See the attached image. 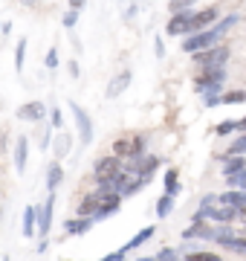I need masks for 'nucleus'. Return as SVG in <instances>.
I'll return each instance as SVG.
<instances>
[{"instance_id": "1", "label": "nucleus", "mask_w": 246, "mask_h": 261, "mask_svg": "<svg viewBox=\"0 0 246 261\" xmlns=\"http://www.w3.org/2000/svg\"><path fill=\"white\" fill-rule=\"evenodd\" d=\"M223 82H226V67H203V73L194 79V90L200 96H211L223 90Z\"/></svg>"}, {"instance_id": "2", "label": "nucleus", "mask_w": 246, "mask_h": 261, "mask_svg": "<svg viewBox=\"0 0 246 261\" xmlns=\"http://www.w3.org/2000/svg\"><path fill=\"white\" fill-rule=\"evenodd\" d=\"M52 212H55V192H49L47 200H44L41 206H35V218H38L35 232H38V238H49V229H52Z\"/></svg>"}, {"instance_id": "3", "label": "nucleus", "mask_w": 246, "mask_h": 261, "mask_svg": "<svg viewBox=\"0 0 246 261\" xmlns=\"http://www.w3.org/2000/svg\"><path fill=\"white\" fill-rule=\"evenodd\" d=\"M191 56H194V64H200V67H226V61H229V47H223V44H214V47L197 49V53H191Z\"/></svg>"}, {"instance_id": "4", "label": "nucleus", "mask_w": 246, "mask_h": 261, "mask_svg": "<svg viewBox=\"0 0 246 261\" xmlns=\"http://www.w3.org/2000/svg\"><path fill=\"white\" fill-rule=\"evenodd\" d=\"M186 41H182V53H197V49H208V47H214L220 38L214 35V29L208 27V29H200V32H191V35H182Z\"/></svg>"}, {"instance_id": "5", "label": "nucleus", "mask_w": 246, "mask_h": 261, "mask_svg": "<svg viewBox=\"0 0 246 261\" xmlns=\"http://www.w3.org/2000/svg\"><path fill=\"white\" fill-rule=\"evenodd\" d=\"M113 154L119 160L145 154V137H142V134H133V137H122V140H116L113 142Z\"/></svg>"}, {"instance_id": "6", "label": "nucleus", "mask_w": 246, "mask_h": 261, "mask_svg": "<svg viewBox=\"0 0 246 261\" xmlns=\"http://www.w3.org/2000/svg\"><path fill=\"white\" fill-rule=\"evenodd\" d=\"M70 113L76 119V130H78V137H81V145H90L93 142V119L87 116V111L78 102H70Z\"/></svg>"}, {"instance_id": "7", "label": "nucleus", "mask_w": 246, "mask_h": 261, "mask_svg": "<svg viewBox=\"0 0 246 261\" xmlns=\"http://www.w3.org/2000/svg\"><path fill=\"white\" fill-rule=\"evenodd\" d=\"M47 105L44 102H38V99H35V102H23L18 108V111H15V116H18L20 122H44L47 119Z\"/></svg>"}, {"instance_id": "8", "label": "nucleus", "mask_w": 246, "mask_h": 261, "mask_svg": "<svg viewBox=\"0 0 246 261\" xmlns=\"http://www.w3.org/2000/svg\"><path fill=\"white\" fill-rule=\"evenodd\" d=\"M214 235H218V226H211V221H194V224L182 232V241H214Z\"/></svg>"}, {"instance_id": "9", "label": "nucleus", "mask_w": 246, "mask_h": 261, "mask_svg": "<svg viewBox=\"0 0 246 261\" xmlns=\"http://www.w3.org/2000/svg\"><path fill=\"white\" fill-rule=\"evenodd\" d=\"M165 32L168 35H189L191 32V9H182V12H174L165 23Z\"/></svg>"}, {"instance_id": "10", "label": "nucleus", "mask_w": 246, "mask_h": 261, "mask_svg": "<svg viewBox=\"0 0 246 261\" xmlns=\"http://www.w3.org/2000/svg\"><path fill=\"white\" fill-rule=\"evenodd\" d=\"M133 82V73L131 70H122V73H116L113 79H110V84H107V90H104V99H119V96L131 87Z\"/></svg>"}, {"instance_id": "11", "label": "nucleus", "mask_w": 246, "mask_h": 261, "mask_svg": "<svg viewBox=\"0 0 246 261\" xmlns=\"http://www.w3.org/2000/svg\"><path fill=\"white\" fill-rule=\"evenodd\" d=\"M119 168H122V160L116 157V154H110V157H99L96 160V166H93V177L104 180V177H110V174H116Z\"/></svg>"}, {"instance_id": "12", "label": "nucleus", "mask_w": 246, "mask_h": 261, "mask_svg": "<svg viewBox=\"0 0 246 261\" xmlns=\"http://www.w3.org/2000/svg\"><path fill=\"white\" fill-rule=\"evenodd\" d=\"M12 163H15V171H18V174H26V163H29V140L26 137H18V140H15Z\"/></svg>"}, {"instance_id": "13", "label": "nucleus", "mask_w": 246, "mask_h": 261, "mask_svg": "<svg viewBox=\"0 0 246 261\" xmlns=\"http://www.w3.org/2000/svg\"><path fill=\"white\" fill-rule=\"evenodd\" d=\"M214 20H218V9H214V6H206V9H200V12H191V32L208 29ZM191 32H189V35H191Z\"/></svg>"}, {"instance_id": "14", "label": "nucleus", "mask_w": 246, "mask_h": 261, "mask_svg": "<svg viewBox=\"0 0 246 261\" xmlns=\"http://www.w3.org/2000/svg\"><path fill=\"white\" fill-rule=\"evenodd\" d=\"M93 218H90V215H78V218H70V221H67L64 224V232L67 235H84V232H90V229H93Z\"/></svg>"}, {"instance_id": "15", "label": "nucleus", "mask_w": 246, "mask_h": 261, "mask_svg": "<svg viewBox=\"0 0 246 261\" xmlns=\"http://www.w3.org/2000/svg\"><path fill=\"white\" fill-rule=\"evenodd\" d=\"M49 145H52V151H55V157H58V163H61V160L67 157V154H70V148H73V134H70V130H58L55 134V140L49 142Z\"/></svg>"}, {"instance_id": "16", "label": "nucleus", "mask_w": 246, "mask_h": 261, "mask_svg": "<svg viewBox=\"0 0 246 261\" xmlns=\"http://www.w3.org/2000/svg\"><path fill=\"white\" fill-rule=\"evenodd\" d=\"M220 203L232 206V209H237L240 215H246V192L243 189H232V192H223V195H218Z\"/></svg>"}, {"instance_id": "17", "label": "nucleus", "mask_w": 246, "mask_h": 261, "mask_svg": "<svg viewBox=\"0 0 246 261\" xmlns=\"http://www.w3.org/2000/svg\"><path fill=\"white\" fill-rule=\"evenodd\" d=\"M99 200H102V192L96 189V192H90V195L81 197V203L76 206V215H90L93 218V212L99 209Z\"/></svg>"}, {"instance_id": "18", "label": "nucleus", "mask_w": 246, "mask_h": 261, "mask_svg": "<svg viewBox=\"0 0 246 261\" xmlns=\"http://www.w3.org/2000/svg\"><path fill=\"white\" fill-rule=\"evenodd\" d=\"M218 160H223V177H229V174H235V171H240V168L246 166V157L243 154H223V157H218Z\"/></svg>"}, {"instance_id": "19", "label": "nucleus", "mask_w": 246, "mask_h": 261, "mask_svg": "<svg viewBox=\"0 0 246 261\" xmlns=\"http://www.w3.org/2000/svg\"><path fill=\"white\" fill-rule=\"evenodd\" d=\"M182 258L186 261H223L218 252H208V250H191V247H182Z\"/></svg>"}, {"instance_id": "20", "label": "nucleus", "mask_w": 246, "mask_h": 261, "mask_svg": "<svg viewBox=\"0 0 246 261\" xmlns=\"http://www.w3.org/2000/svg\"><path fill=\"white\" fill-rule=\"evenodd\" d=\"M61 180H64V168H61V163H52V166L47 168V192H55L58 186H61Z\"/></svg>"}, {"instance_id": "21", "label": "nucleus", "mask_w": 246, "mask_h": 261, "mask_svg": "<svg viewBox=\"0 0 246 261\" xmlns=\"http://www.w3.org/2000/svg\"><path fill=\"white\" fill-rule=\"evenodd\" d=\"M35 224H38V218H35V206H26V209H23V226H20L23 238H35Z\"/></svg>"}, {"instance_id": "22", "label": "nucleus", "mask_w": 246, "mask_h": 261, "mask_svg": "<svg viewBox=\"0 0 246 261\" xmlns=\"http://www.w3.org/2000/svg\"><path fill=\"white\" fill-rule=\"evenodd\" d=\"M153 232H157L153 226H145L142 232H136V235L131 238V241L125 244V247H119V250H122V252H131V250H136V247H142V244L148 241V238H153Z\"/></svg>"}, {"instance_id": "23", "label": "nucleus", "mask_w": 246, "mask_h": 261, "mask_svg": "<svg viewBox=\"0 0 246 261\" xmlns=\"http://www.w3.org/2000/svg\"><path fill=\"white\" fill-rule=\"evenodd\" d=\"M162 186H165V195H177L180 192V171L177 168H168L162 174Z\"/></svg>"}, {"instance_id": "24", "label": "nucleus", "mask_w": 246, "mask_h": 261, "mask_svg": "<svg viewBox=\"0 0 246 261\" xmlns=\"http://www.w3.org/2000/svg\"><path fill=\"white\" fill-rule=\"evenodd\" d=\"M237 20H240V18H237V15H229V18H223V20H220V23H218V20H214V23H211V29H214V35H218V38H223V35H226V32H229V29H232V27H235V23H237Z\"/></svg>"}, {"instance_id": "25", "label": "nucleus", "mask_w": 246, "mask_h": 261, "mask_svg": "<svg viewBox=\"0 0 246 261\" xmlns=\"http://www.w3.org/2000/svg\"><path fill=\"white\" fill-rule=\"evenodd\" d=\"M174 212V195H162L157 200V218H168Z\"/></svg>"}, {"instance_id": "26", "label": "nucleus", "mask_w": 246, "mask_h": 261, "mask_svg": "<svg viewBox=\"0 0 246 261\" xmlns=\"http://www.w3.org/2000/svg\"><path fill=\"white\" fill-rule=\"evenodd\" d=\"M246 102V90H226L220 93V105H240Z\"/></svg>"}, {"instance_id": "27", "label": "nucleus", "mask_w": 246, "mask_h": 261, "mask_svg": "<svg viewBox=\"0 0 246 261\" xmlns=\"http://www.w3.org/2000/svg\"><path fill=\"white\" fill-rule=\"evenodd\" d=\"M23 61H26V38H20L15 47V70L18 73H23Z\"/></svg>"}, {"instance_id": "28", "label": "nucleus", "mask_w": 246, "mask_h": 261, "mask_svg": "<svg viewBox=\"0 0 246 261\" xmlns=\"http://www.w3.org/2000/svg\"><path fill=\"white\" fill-rule=\"evenodd\" d=\"M223 247H229V250L237 252V255H246V238H240V235H232Z\"/></svg>"}, {"instance_id": "29", "label": "nucleus", "mask_w": 246, "mask_h": 261, "mask_svg": "<svg viewBox=\"0 0 246 261\" xmlns=\"http://www.w3.org/2000/svg\"><path fill=\"white\" fill-rule=\"evenodd\" d=\"M49 142H52V125H44V128L38 130V145L47 151V148H49Z\"/></svg>"}, {"instance_id": "30", "label": "nucleus", "mask_w": 246, "mask_h": 261, "mask_svg": "<svg viewBox=\"0 0 246 261\" xmlns=\"http://www.w3.org/2000/svg\"><path fill=\"white\" fill-rule=\"evenodd\" d=\"M49 113V125L55 130H61L64 128V113H61V108H52V111H47Z\"/></svg>"}, {"instance_id": "31", "label": "nucleus", "mask_w": 246, "mask_h": 261, "mask_svg": "<svg viewBox=\"0 0 246 261\" xmlns=\"http://www.w3.org/2000/svg\"><path fill=\"white\" fill-rule=\"evenodd\" d=\"M78 18H81V12H78V9H67L64 18H61V23H64L67 29H73V27L78 23Z\"/></svg>"}, {"instance_id": "32", "label": "nucleus", "mask_w": 246, "mask_h": 261, "mask_svg": "<svg viewBox=\"0 0 246 261\" xmlns=\"http://www.w3.org/2000/svg\"><path fill=\"white\" fill-rule=\"evenodd\" d=\"M44 67H47V70H58V47H49V49H47Z\"/></svg>"}, {"instance_id": "33", "label": "nucleus", "mask_w": 246, "mask_h": 261, "mask_svg": "<svg viewBox=\"0 0 246 261\" xmlns=\"http://www.w3.org/2000/svg\"><path fill=\"white\" fill-rule=\"evenodd\" d=\"M214 134H218V137H229V134H235V119H223L218 128H214Z\"/></svg>"}, {"instance_id": "34", "label": "nucleus", "mask_w": 246, "mask_h": 261, "mask_svg": "<svg viewBox=\"0 0 246 261\" xmlns=\"http://www.w3.org/2000/svg\"><path fill=\"white\" fill-rule=\"evenodd\" d=\"M153 258H157V261H177V258H180V250H171V247H165V250H160Z\"/></svg>"}, {"instance_id": "35", "label": "nucleus", "mask_w": 246, "mask_h": 261, "mask_svg": "<svg viewBox=\"0 0 246 261\" xmlns=\"http://www.w3.org/2000/svg\"><path fill=\"white\" fill-rule=\"evenodd\" d=\"M229 154H246V134H243V137H237V140L232 142V148L226 151V157H229Z\"/></svg>"}, {"instance_id": "36", "label": "nucleus", "mask_w": 246, "mask_h": 261, "mask_svg": "<svg viewBox=\"0 0 246 261\" xmlns=\"http://www.w3.org/2000/svg\"><path fill=\"white\" fill-rule=\"evenodd\" d=\"M182 9H191V0H171V15Z\"/></svg>"}, {"instance_id": "37", "label": "nucleus", "mask_w": 246, "mask_h": 261, "mask_svg": "<svg viewBox=\"0 0 246 261\" xmlns=\"http://www.w3.org/2000/svg\"><path fill=\"white\" fill-rule=\"evenodd\" d=\"M102 261H128V252H122V250H116V252H110V255H104Z\"/></svg>"}, {"instance_id": "38", "label": "nucleus", "mask_w": 246, "mask_h": 261, "mask_svg": "<svg viewBox=\"0 0 246 261\" xmlns=\"http://www.w3.org/2000/svg\"><path fill=\"white\" fill-rule=\"evenodd\" d=\"M203 102H206V108H218V105H220V93H211V96H203Z\"/></svg>"}, {"instance_id": "39", "label": "nucleus", "mask_w": 246, "mask_h": 261, "mask_svg": "<svg viewBox=\"0 0 246 261\" xmlns=\"http://www.w3.org/2000/svg\"><path fill=\"white\" fill-rule=\"evenodd\" d=\"M153 53H157V58L165 56V44H162V38H157V44H153Z\"/></svg>"}, {"instance_id": "40", "label": "nucleus", "mask_w": 246, "mask_h": 261, "mask_svg": "<svg viewBox=\"0 0 246 261\" xmlns=\"http://www.w3.org/2000/svg\"><path fill=\"white\" fill-rule=\"evenodd\" d=\"M67 70H70V75H73V79H78V75H81V70H78V61H70V64H67Z\"/></svg>"}, {"instance_id": "41", "label": "nucleus", "mask_w": 246, "mask_h": 261, "mask_svg": "<svg viewBox=\"0 0 246 261\" xmlns=\"http://www.w3.org/2000/svg\"><path fill=\"white\" fill-rule=\"evenodd\" d=\"M67 3H70V9H78V12L87 6V0H67Z\"/></svg>"}, {"instance_id": "42", "label": "nucleus", "mask_w": 246, "mask_h": 261, "mask_svg": "<svg viewBox=\"0 0 246 261\" xmlns=\"http://www.w3.org/2000/svg\"><path fill=\"white\" fill-rule=\"evenodd\" d=\"M49 250V241L47 238H38V247H35V252H47Z\"/></svg>"}, {"instance_id": "43", "label": "nucleus", "mask_w": 246, "mask_h": 261, "mask_svg": "<svg viewBox=\"0 0 246 261\" xmlns=\"http://www.w3.org/2000/svg\"><path fill=\"white\" fill-rule=\"evenodd\" d=\"M235 130H240V134H246V116H243V119H237V122H235Z\"/></svg>"}, {"instance_id": "44", "label": "nucleus", "mask_w": 246, "mask_h": 261, "mask_svg": "<svg viewBox=\"0 0 246 261\" xmlns=\"http://www.w3.org/2000/svg\"><path fill=\"white\" fill-rule=\"evenodd\" d=\"M20 3H23V6H35V3H38V0H20Z\"/></svg>"}, {"instance_id": "45", "label": "nucleus", "mask_w": 246, "mask_h": 261, "mask_svg": "<svg viewBox=\"0 0 246 261\" xmlns=\"http://www.w3.org/2000/svg\"><path fill=\"white\" fill-rule=\"evenodd\" d=\"M0 261H12V258H9V255H3V258H0Z\"/></svg>"}, {"instance_id": "46", "label": "nucleus", "mask_w": 246, "mask_h": 261, "mask_svg": "<svg viewBox=\"0 0 246 261\" xmlns=\"http://www.w3.org/2000/svg\"><path fill=\"white\" fill-rule=\"evenodd\" d=\"M139 261H157V258H139Z\"/></svg>"}]
</instances>
